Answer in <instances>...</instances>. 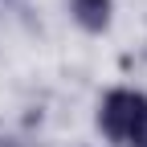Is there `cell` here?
<instances>
[{
	"instance_id": "cell-1",
	"label": "cell",
	"mask_w": 147,
	"mask_h": 147,
	"mask_svg": "<svg viewBox=\"0 0 147 147\" xmlns=\"http://www.w3.org/2000/svg\"><path fill=\"white\" fill-rule=\"evenodd\" d=\"M94 127L102 131L106 143H115V147H131V143L139 139V131L147 127V94H143V90H131V86H115V90H106L102 102H98Z\"/></svg>"
},
{
	"instance_id": "cell-2",
	"label": "cell",
	"mask_w": 147,
	"mask_h": 147,
	"mask_svg": "<svg viewBox=\"0 0 147 147\" xmlns=\"http://www.w3.org/2000/svg\"><path fill=\"white\" fill-rule=\"evenodd\" d=\"M69 21L90 37H102L115 21V0H69Z\"/></svg>"
},
{
	"instance_id": "cell-3",
	"label": "cell",
	"mask_w": 147,
	"mask_h": 147,
	"mask_svg": "<svg viewBox=\"0 0 147 147\" xmlns=\"http://www.w3.org/2000/svg\"><path fill=\"white\" fill-rule=\"evenodd\" d=\"M131 147H147V127H143V131H139V139H135Z\"/></svg>"
}]
</instances>
